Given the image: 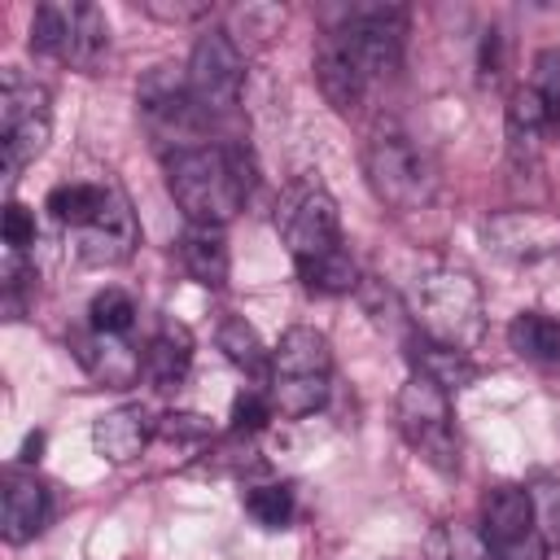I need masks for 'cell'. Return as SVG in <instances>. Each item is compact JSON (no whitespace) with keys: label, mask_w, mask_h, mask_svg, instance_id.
<instances>
[{"label":"cell","mask_w":560,"mask_h":560,"mask_svg":"<svg viewBox=\"0 0 560 560\" xmlns=\"http://www.w3.org/2000/svg\"><path fill=\"white\" fill-rule=\"evenodd\" d=\"M276 228L293 254V262H315L332 249H341V219H337V201L328 197V188L319 184H298L284 192L280 210H276Z\"/></svg>","instance_id":"obj_9"},{"label":"cell","mask_w":560,"mask_h":560,"mask_svg":"<svg viewBox=\"0 0 560 560\" xmlns=\"http://www.w3.org/2000/svg\"><path fill=\"white\" fill-rule=\"evenodd\" d=\"M350 57L359 61L363 79L376 83V79H389L402 61V35H407V13L394 9V4H372V9H354L341 26H332Z\"/></svg>","instance_id":"obj_10"},{"label":"cell","mask_w":560,"mask_h":560,"mask_svg":"<svg viewBox=\"0 0 560 560\" xmlns=\"http://www.w3.org/2000/svg\"><path fill=\"white\" fill-rule=\"evenodd\" d=\"M407 315L420 328V337H429L438 346H451V350H468V346H477V337L486 328L481 284L468 271L433 267V271L411 280Z\"/></svg>","instance_id":"obj_2"},{"label":"cell","mask_w":560,"mask_h":560,"mask_svg":"<svg viewBox=\"0 0 560 560\" xmlns=\"http://www.w3.org/2000/svg\"><path fill=\"white\" fill-rule=\"evenodd\" d=\"M271 416H276L271 398L258 394V389H245V394H236V402H232V433H258Z\"/></svg>","instance_id":"obj_33"},{"label":"cell","mask_w":560,"mask_h":560,"mask_svg":"<svg viewBox=\"0 0 560 560\" xmlns=\"http://www.w3.org/2000/svg\"><path fill=\"white\" fill-rule=\"evenodd\" d=\"M508 346L529 363H560V319L547 311H521L508 324Z\"/></svg>","instance_id":"obj_22"},{"label":"cell","mask_w":560,"mask_h":560,"mask_svg":"<svg viewBox=\"0 0 560 560\" xmlns=\"http://www.w3.org/2000/svg\"><path fill=\"white\" fill-rule=\"evenodd\" d=\"M31 48L61 61L66 48V4H39L31 18Z\"/></svg>","instance_id":"obj_30"},{"label":"cell","mask_w":560,"mask_h":560,"mask_svg":"<svg viewBox=\"0 0 560 560\" xmlns=\"http://www.w3.org/2000/svg\"><path fill=\"white\" fill-rule=\"evenodd\" d=\"M158 433L171 438V442H197V438L210 433V420L197 416V411H171V416L158 420Z\"/></svg>","instance_id":"obj_36"},{"label":"cell","mask_w":560,"mask_h":560,"mask_svg":"<svg viewBox=\"0 0 560 560\" xmlns=\"http://www.w3.org/2000/svg\"><path fill=\"white\" fill-rule=\"evenodd\" d=\"M429 560H490L481 534H472L468 525H438L424 542Z\"/></svg>","instance_id":"obj_29"},{"label":"cell","mask_w":560,"mask_h":560,"mask_svg":"<svg viewBox=\"0 0 560 560\" xmlns=\"http://www.w3.org/2000/svg\"><path fill=\"white\" fill-rule=\"evenodd\" d=\"M315 83H319L324 101H328L337 114L359 109V101H363V92H368V79H363L359 61L350 57V48H346V39H341L337 31H328V35L319 39V48H315Z\"/></svg>","instance_id":"obj_15"},{"label":"cell","mask_w":560,"mask_h":560,"mask_svg":"<svg viewBox=\"0 0 560 560\" xmlns=\"http://www.w3.org/2000/svg\"><path fill=\"white\" fill-rule=\"evenodd\" d=\"M48 521V486L35 472L13 468L4 477V494H0V534L9 547L31 542Z\"/></svg>","instance_id":"obj_14"},{"label":"cell","mask_w":560,"mask_h":560,"mask_svg":"<svg viewBox=\"0 0 560 560\" xmlns=\"http://www.w3.org/2000/svg\"><path fill=\"white\" fill-rule=\"evenodd\" d=\"M328 385H332V350L328 337L311 324H293L276 350H271V368H267V398L280 416L302 420L315 416L328 402Z\"/></svg>","instance_id":"obj_3"},{"label":"cell","mask_w":560,"mask_h":560,"mask_svg":"<svg viewBox=\"0 0 560 560\" xmlns=\"http://www.w3.org/2000/svg\"><path fill=\"white\" fill-rule=\"evenodd\" d=\"M136 241H140V228H136L131 201H127L122 188L114 184L105 210H101L83 232H74V254H79L83 262H92V267H118V262L131 258Z\"/></svg>","instance_id":"obj_13"},{"label":"cell","mask_w":560,"mask_h":560,"mask_svg":"<svg viewBox=\"0 0 560 560\" xmlns=\"http://www.w3.org/2000/svg\"><path fill=\"white\" fill-rule=\"evenodd\" d=\"M188 92L201 105V114H232L241 101V83H245V57L236 48V39L223 26H210L206 35H197L192 52H188Z\"/></svg>","instance_id":"obj_8"},{"label":"cell","mask_w":560,"mask_h":560,"mask_svg":"<svg viewBox=\"0 0 560 560\" xmlns=\"http://www.w3.org/2000/svg\"><path fill=\"white\" fill-rule=\"evenodd\" d=\"M140 363H144V376L158 389H175L188 376V363H192V337H188V328L184 324H162V332L144 346Z\"/></svg>","instance_id":"obj_20"},{"label":"cell","mask_w":560,"mask_h":560,"mask_svg":"<svg viewBox=\"0 0 560 560\" xmlns=\"http://www.w3.org/2000/svg\"><path fill=\"white\" fill-rule=\"evenodd\" d=\"M109 192H114V184H57L52 192H48V214L61 223V228H70V232H83L101 210H105V201H109Z\"/></svg>","instance_id":"obj_23"},{"label":"cell","mask_w":560,"mask_h":560,"mask_svg":"<svg viewBox=\"0 0 560 560\" xmlns=\"http://www.w3.org/2000/svg\"><path fill=\"white\" fill-rule=\"evenodd\" d=\"M149 438H153V420L140 402H122L92 420V446L109 464H131L136 455H144Z\"/></svg>","instance_id":"obj_16"},{"label":"cell","mask_w":560,"mask_h":560,"mask_svg":"<svg viewBox=\"0 0 560 560\" xmlns=\"http://www.w3.org/2000/svg\"><path fill=\"white\" fill-rule=\"evenodd\" d=\"M529 503H534V521H538L547 547H560V481L538 477L529 486Z\"/></svg>","instance_id":"obj_31"},{"label":"cell","mask_w":560,"mask_h":560,"mask_svg":"<svg viewBox=\"0 0 560 560\" xmlns=\"http://www.w3.org/2000/svg\"><path fill=\"white\" fill-rule=\"evenodd\" d=\"M109 52V22L96 4H66V48L61 61L92 74Z\"/></svg>","instance_id":"obj_17"},{"label":"cell","mask_w":560,"mask_h":560,"mask_svg":"<svg viewBox=\"0 0 560 560\" xmlns=\"http://www.w3.org/2000/svg\"><path fill=\"white\" fill-rule=\"evenodd\" d=\"M547 118H551V105L542 101V92H534V88H516L512 92V101H508V136L521 144V140H538V131L547 127Z\"/></svg>","instance_id":"obj_28"},{"label":"cell","mask_w":560,"mask_h":560,"mask_svg":"<svg viewBox=\"0 0 560 560\" xmlns=\"http://www.w3.org/2000/svg\"><path fill=\"white\" fill-rule=\"evenodd\" d=\"M140 114H144L149 131L162 144H175V153L179 149H192L188 140H197L201 136V122H206L201 105L188 92V79L175 74L171 66H158V70H149L140 79Z\"/></svg>","instance_id":"obj_11"},{"label":"cell","mask_w":560,"mask_h":560,"mask_svg":"<svg viewBox=\"0 0 560 560\" xmlns=\"http://www.w3.org/2000/svg\"><path fill=\"white\" fill-rule=\"evenodd\" d=\"M481 542L490 560H547V538L534 521V503L525 486H494L481 499Z\"/></svg>","instance_id":"obj_7"},{"label":"cell","mask_w":560,"mask_h":560,"mask_svg":"<svg viewBox=\"0 0 560 560\" xmlns=\"http://www.w3.org/2000/svg\"><path fill=\"white\" fill-rule=\"evenodd\" d=\"M0 280H4V315H9V319H22V311H26V293H31L35 271L26 267V258H22V254H13V249H9Z\"/></svg>","instance_id":"obj_32"},{"label":"cell","mask_w":560,"mask_h":560,"mask_svg":"<svg viewBox=\"0 0 560 560\" xmlns=\"http://www.w3.org/2000/svg\"><path fill=\"white\" fill-rule=\"evenodd\" d=\"M4 245L13 254H26V245H35V214L22 201L4 206Z\"/></svg>","instance_id":"obj_34"},{"label":"cell","mask_w":560,"mask_h":560,"mask_svg":"<svg viewBox=\"0 0 560 560\" xmlns=\"http://www.w3.org/2000/svg\"><path fill=\"white\" fill-rule=\"evenodd\" d=\"M486 249L503 262L534 267L560 258V219L542 210H508L486 223Z\"/></svg>","instance_id":"obj_12"},{"label":"cell","mask_w":560,"mask_h":560,"mask_svg":"<svg viewBox=\"0 0 560 560\" xmlns=\"http://www.w3.org/2000/svg\"><path fill=\"white\" fill-rule=\"evenodd\" d=\"M136 298L122 293V289H101L88 306V328L92 332H105V337H127L131 324H136Z\"/></svg>","instance_id":"obj_26"},{"label":"cell","mask_w":560,"mask_h":560,"mask_svg":"<svg viewBox=\"0 0 560 560\" xmlns=\"http://www.w3.org/2000/svg\"><path fill=\"white\" fill-rule=\"evenodd\" d=\"M363 175L381 206L389 210H424L438 197V166L433 158L402 131H376L363 153Z\"/></svg>","instance_id":"obj_4"},{"label":"cell","mask_w":560,"mask_h":560,"mask_svg":"<svg viewBox=\"0 0 560 560\" xmlns=\"http://www.w3.org/2000/svg\"><path fill=\"white\" fill-rule=\"evenodd\" d=\"M39 451H44V433L35 429V433L22 442V464H35V459H39Z\"/></svg>","instance_id":"obj_37"},{"label":"cell","mask_w":560,"mask_h":560,"mask_svg":"<svg viewBox=\"0 0 560 560\" xmlns=\"http://www.w3.org/2000/svg\"><path fill=\"white\" fill-rule=\"evenodd\" d=\"M166 188L188 223L223 228L245 206L254 171L236 144H192L166 158Z\"/></svg>","instance_id":"obj_1"},{"label":"cell","mask_w":560,"mask_h":560,"mask_svg":"<svg viewBox=\"0 0 560 560\" xmlns=\"http://www.w3.org/2000/svg\"><path fill=\"white\" fill-rule=\"evenodd\" d=\"M245 512L262 529H284L293 521V486L271 481V486H249L245 490Z\"/></svg>","instance_id":"obj_27"},{"label":"cell","mask_w":560,"mask_h":560,"mask_svg":"<svg viewBox=\"0 0 560 560\" xmlns=\"http://www.w3.org/2000/svg\"><path fill=\"white\" fill-rule=\"evenodd\" d=\"M407 359H411V372H416V376H429V381L442 385L446 394L472 385V376H477L468 350H451V346H438V341H429V337H416L411 350H407Z\"/></svg>","instance_id":"obj_21"},{"label":"cell","mask_w":560,"mask_h":560,"mask_svg":"<svg viewBox=\"0 0 560 560\" xmlns=\"http://www.w3.org/2000/svg\"><path fill=\"white\" fill-rule=\"evenodd\" d=\"M214 341H219V350L228 354V363H236V368L249 372V376H262V368H271V354L262 350L258 332H254L241 315H228V319L219 324Z\"/></svg>","instance_id":"obj_24"},{"label":"cell","mask_w":560,"mask_h":560,"mask_svg":"<svg viewBox=\"0 0 560 560\" xmlns=\"http://www.w3.org/2000/svg\"><path fill=\"white\" fill-rule=\"evenodd\" d=\"M179 258L188 267V276L206 289H223L228 284V271H232V258H228V241H223V228H197L188 223L184 236H179Z\"/></svg>","instance_id":"obj_19"},{"label":"cell","mask_w":560,"mask_h":560,"mask_svg":"<svg viewBox=\"0 0 560 560\" xmlns=\"http://www.w3.org/2000/svg\"><path fill=\"white\" fill-rule=\"evenodd\" d=\"M398 429L407 438V446L438 472H455L459 468V438L451 424V394L442 385H433L429 376H416L398 389Z\"/></svg>","instance_id":"obj_5"},{"label":"cell","mask_w":560,"mask_h":560,"mask_svg":"<svg viewBox=\"0 0 560 560\" xmlns=\"http://www.w3.org/2000/svg\"><path fill=\"white\" fill-rule=\"evenodd\" d=\"M52 136V105L48 88L22 79L18 70H4L0 88V153H4V179L13 184L22 166H31Z\"/></svg>","instance_id":"obj_6"},{"label":"cell","mask_w":560,"mask_h":560,"mask_svg":"<svg viewBox=\"0 0 560 560\" xmlns=\"http://www.w3.org/2000/svg\"><path fill=\"white\" fill-rule=\"evenodd\" d=\"M298 276H302V284L311 293H324V298H341V293H350L359 284V271H354L346 249H332V254H324L315 262H302Z\"/></svg>","instance_id":"obj_25"},{"label":"cell","mask_w":560,"mask_h":560,"mask_svg":"<svg viewBox=\"0 0 560 560\" xmlns=\"http://www.w3.org/2000/svg\"><path fill=\"white\" fill-rule=\"evenodd\" d=\"M534 92H542V101L556 109L560 105V48H542L534 57Z\"/></svg>","instance_id":"obj_35"},{"label":"cell","mask_w":560,"mask_h":560,"mask_svg":"<svg viewBox=\"0 0 560 560\" xmlns=\"http://www.w3.org/2000/svg\"><path fill=\"white\" fill-rule=\"evenodd\" d=\"M74 359L105 385H131L144 372L140 354H131V346H122V337H105L92 328L74 337Z\"/></svg>","instance_id":"obj_18"}]
</instances>
